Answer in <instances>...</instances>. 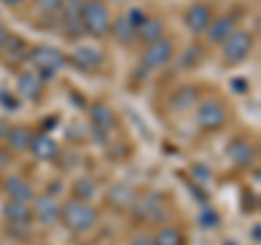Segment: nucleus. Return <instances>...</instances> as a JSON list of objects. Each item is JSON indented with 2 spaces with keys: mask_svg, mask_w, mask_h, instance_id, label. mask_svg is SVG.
<instances>
[{
  "mask_svg": "<svg viewBox=\"0 0 261 245\" xmlns=\"http://www.w3.org/2000/svg\"><path fill=\"white\" fill-rule=\"evenodd\" d=\"M81 26L83 33L94 39H105L109 35L113 15L107 0H83L81 3Z\"/></svg>",
  "mask_w": 261,
  "mask_h": 245,
  "instance_id": "f257e3e1",
  "label": "nucleus"
},
{
  "mask_svg": "<svg viewBox=\"0 0 261 245\" xmlns=\"http://www.w3.org/2000/svg\"><path fill=\"white\" fill-rule=\"evenodd\" d=\"M59 222L70 232H89L98 224V210L87 202L68 198L59 208Z\"/></svg>",
  "mask_w": 261,
  "mask_h": 245,
  "instance_id": "f03ea898",
  "label": "nucleus"
},
{
  "mask_svg": "<svg viewBox=\"0 0 261 245\" xmlns=\"http://www.w3.org/2000/svg\"><path fill=\"white\" fill-rule=\"evenodd\" d=\"M255 48V35L246 28H238L220 44V61L224 68H238L250 56Z\"/></svg>",
  "mask_w": 261,
  "mask_h": 245,
  "instance_id": "7ed1b4c3",
  "label": "nucleus"
},
{
  "mask_svg": "<svg viewBox=\"0 0 261 245\" xmlns=\"http://www.w3.org/2000/svg\"><path fill=\"white\" fill-rule=\"evenodd\" d=\"M29 63L44 80L53 78L61 68L68 65V54L55 46H33L29 52Z\"/></svg>",
  "mask_w": 261,
  "mask_h": 245,
  "instance_id": "20e7f679",
  "label": "nucleus"
},
{
  "mask_svg": "<svg viewBox=\"0 0 261 245\" xmlns=\"http://www.w3.org/2000/svg\"><path fill=\"white\" fill-rule=\"evenodd\" d=\"M196 121L202 133H220L228 121V109L218 98H200L196 104Z\"/></svg>",
  "mask_w": 261,
  "mask_h": 245,
  "instance_id": "39448f33",
  "label": "nucleus"
},
{
  "mask_svg": "<svg viewBox=\"0 0 261 245\" xmlns=\"http://www.w3.org/2000/svg\"><path fill=\"white\" fill-rule=\"evenodd\" d=\"M174 56H176L174 42L170 37H161L144 48L140 54V63L144 70H159L166 68L170 61H174Z\"/></svg>",
  "mask_w": 261,
  "mask_h": 245,
  "instance_id": "423d86ee",
  "label": "nucleus"
},
{
  "mask_svg": "<svg viewBox=\"0 0 261 245\" xmlns=\"http://www.w3.org/2000/svg\"><path fill=\"white\" fill-rule=\"evenodd\" d=\"M240 20H242V9H228L224 13H216L205 33L207 42L211 46H220L231 33L240 28Z\"/></svg>",
  "mask_w": 261,
  "mask_h": 245,
  "instance_id": "0eeeda50",
  "label": "nucleus"
},
{
  "mask_svg": "<svg viewBox=\"0 0 261 245\" xmlns=\"http://www.w3.org/2000/svg\"><path fill=\"white\" fill-rule=\"evenodd\" d=\"M214 15H216V11L209 3H205V0H194L192 5L185 7L183 24L192 35H205L211 20H214Z\"/></svg>",
  "mask_w": 261,
  "mask_h": 245,
  "instance_id": "6e6552de",
  "label": "nucleus"
},
{
  "mask_svg": "<svg viewBox=\"0 0 261 245\" xmlns=\"http://www.w3.org/2000/svg\"><path fill=\"white\" fill-rule=\"evenodd\" d=\"M59 208H61V204L57 202L55 195H48V193L35 195L31 202L33 219L42 222L44 226H53V224L59 222Z\"/></svg>",
  "mask_w": 261,
  "mask_h": 245,
  "instance_id": "1a4fd4ad",
  "label": "nucleus"
},
{
  "mask_svg": "<svg viewBox=\"0 0 261 245\" xmlns=\"http://www.w3.org/2000/svg\"><path fill=\"white\" fill-rule=\"evenodd\" d=\"M81 3L83 0H65L63 3V9H61V28L65 33V37L68 39H81V35H85L83 33V26H81Z\"/></svg>",
  "mask_w": 261,
  "mask_h": 245,
  "instance_id": "9d476101",
  "label": "nucleus"
},
{
  "mask_svg": "<svg viewBox=\"0 0 261 245\" xmlns=\"http://www.w3.org/2000/svg\"><path fill=\"white\" fill-rule=\"evenodd\" d=\"M255 157H257L255 145H252L248 139H244V137L233 139V141L226 145V159L231 161L235 167H242V169L250 167L252 163H255Z\"/></svg>",
  "mask_w": 261,
  "mask_h": 245,
  "instance_id": "9b49d317",
  "label": "nucleus"
},
{
  "mask_svg": "<svg viewBox=\"0 0 261 245\" xmlns=\"http://www.w3.org/2000/svg\"><path fill=\"white\" fill-rule=\"evenodd\" d=\"M44 85H46V80L39 76L37 72L24 70V72H20L15 89H18V94L27 102H37L39 98H42V94H44Z\"/></svg>",
  "mask_w": 261,
  "mask_h": 245,
  "instance_id": "f8f14e48",
  "label": "nucleus"
},
{
  "mask_svg": "<svg viewBox=\"0 0 261 245\" xmlns=\"http://www.w3.org/2000/svg\"><path fill=\"white\" fill-rule=\"evenodd\" d=\"M33 135H35V130H33L31 126H27V124H13L5 133L3 143H5V148L9 150V152L20 154V152H27L29 150Z\"/></svg>",
  "mask_w": 261,
  "mask_h": 245,
  "instance_id": "ddd939ff",
  "label": "nucleus"
},
{
  "mask_svg": "<svg viewBox=\"0 0 261 245\" xmlns=\"http://www.w3.org/2000/svg\"><path fill=\"white\" fill-rule=\"evenodd\" d=\"M3 189H5V193H7V198L9 200L27 202V204H31L33 198L37 195L35 189H33V185L24 176H18V174H13V176L7 178V180H3Z\"/></svg>",
  "mask_w": 261,
  "mask_h": 245,
  "instance_id": "4468645a",
  "label": "nucleus"
},
{
  "mask_svg": "<svg viewBox=\"0 0 261 245\" xmlns=\"http://www.w3.org/2000/svg\"><path fill=\"white\" fill-rule=\"evenodd\" d=\"M137 198L135 189L126 182H116L111 185L107 193H105V200H107L109 206H113L116 210H128L130 206H133V202Z\"/></svg>",
  "mask_w": 261,
  "mask_h": 245,
  "instance_id": "2eb2a0df",
  "label": "nucleus"
},
{
  "mask_svg": "<svg viewBox=\"0 0 261 245\" xmlns=\"http://www.w3.org/2000/svg\"><path fill=\"white\" fill-rule=\"evenodd\" d=\"M29 152L35 157L37 161H55L57 157H59V145H57V141L46 135V133H35L31 139V145H29Z\"/></svg>",
  "mask_w": 261,
  "mask_h": 245,
  "instance_id": "dca6fc26",
  "label": "nucleus"
},
{
  "mask_svg": "<svg viewBox=\"0 0 261 245\" xmlns=\"http://www.w3.org/2000/svg\"><path fill=\"white\" fill-rule=\"evenodd\" d=\"M105 56L100 50H96V48H87V46H81L76 48L74 52L68 56V63H72L74 68L83 70V72H94L102 65Z\"/></svg>",
  "mask_w": 261,
  "mask_h": 245,
  "instance_id": "f3484780",
  "label": "nucleus"
},
{
  "mask_svg": "<svg viewBox=\"0 0 261 245\" xmlns=\"http://www.w3.org/2000/svg\"><path fill=\"white\" fill-rule=\"evenodd\" d=\"M161 37H166V24H163V20L154 18V15H146L140 22V26H137V39L148 46Z\"/></svg>",
  "mask_w": 261,
  "mask_h": 245,
  "instance_id": "a211bd4d",
  "label": "nucleus"
},
{
  "mask_svg": "<svg viewBox=\"0 0 261 245\" xmlns=\"http://www.w3.org/2000/svg\"><path fill=\"white\" fill-rule=\"evenodd\" d=\"M89 119H92V126L96 130H102V133H111L118 124V117H116V113H113V109L107 107V104H102V102L92 104V109H89Z\"/></svg>",
  "mask_w": 261,
  "mask_h": 245,
  "instance_id": "6ab92c4d",
  "label": "nucleus"
},
{
  "mask_svg": "<svg viewBox=\"0 0 261 245\" xmlns=\"http://www.w3.org/2000/svg\"><path fill=\"white\" fill-rule=\"evenodd\" d=\"M198 102H200V91H198V87H194V85L178 87L172 94V98H170V107H172V111H176V113L190 111Z\"/></svg>",
  "mask_w": 261,
  "mask_h": 245,
  "instance_id": "aec40b11",
  "label": "nucleus"
},
{
  "mask_svg": "<svg viewBox=\"0 0 261 245\" xmlns=\"http://www.w3.org/2000/svg\"><path fill=\"white\" fill-rule=\"evenodd\" d=\"M109 35L116 39L120 46H128L137 39V28H135V24L128 20V15H120V18H116L111 22Z\"/></svg>",
  "mask_w": 261,
  "mask_h": 245,
  "instance_id": "412c9836",
  "label": "nucleus"
},
{
  "mask_svg": "<svg viewBox=\"0 0 261 245\" xmlns=\"http://www.w3.org/2000/svg\"><path fill=\"white\" fill-rule=\"evenodd\" d=\"M3 215L9 224H31L33 222V210H31V204L27 202L7 200L3 206Z\"/></svg>",
  "mask_w": 261,
  "mask_h": 245,
  "instance_id": "4be33fe9",
  "label": "nucleus"
},
{
  "mask_svg": "<svg viewBox=\"0 0 261 245\" xmlns=\"http://www.w3.org/2000/svg\"><path fill=\"white\" fill-rule=\"evenodd\" d=\"M3 52H7V61L13 63V65H20L24 61H29V52H31V46L24 42L20 35H11L7 46L3 48Z\"/></svg>",
  "mask_w": 261,
  "mask_h": 245,
  "instance_id": "5701e85b",
  "label": "nucleus"
},
{
  "mask_svg": "<svg viewBox=\"0 0 261 245\" xmlns=\"http://www.w3.org/2000/svg\"><path fill=\"white\" fill-rule=\"evenodd\" d=\"M98 195V185L92 176H79L74 182H72V195L70 198H76L81 202H92Z\"/></svg>",
  "mask_w": 261,
  "mask_h": 245,
  "instance_id": "b1692460",
  "label": "nucleus"
},
{
  "mask_svg": "<svg viewBox=\"0 0 261 245\" xmlns=\"http://www.w3.org/2000/svg\"><path fill=\"white\" fill-rule=\"evenodd\" d=\"M152 241H154V245H183L185 236H183L178 226H166L163 224L159 230L152 234Z\"/></svg>",
  "mask_w": 261,
  "mask_h": 245,
  "instance_id": "393cba45",
  "label": "nucleus"
},
{
  "mask_svg": "<svg viewBox=\"0 0 261 245\" xmlns=\"http://www.w3.org/2000/svg\"><path fill=\"white\" fill-rule=\"evenodd\" d=\"M202 59V48L200 46H190L185 52L178 56V70H190Z\"/></svg>",
  "mask_w": 261,
  "mask_h": 245,
  "instance_id": "a878e982",
  "label": "nucleus"
},
{
  "mask_svg": "<svg viewBox=\"0 0 261 245\" xmlns=\"http://www.w3.org/2000/svg\"><path fill=\"white\" fill-rule=\"evenodd\" d=\"M198 224H200V228H205V230H214L220 224V215L214 208H202L198 213Z\"/></svg>",
  "mask_w": 261,
  "mask_h": 245,
  "instance_id": "bb28decb",
  "label": "nucleus"
},
{
  "mask_svg": "<svg viewBox=\"0 0 261 245\" xmlns=\"http://www.w3.org/2000/svg\"><path fill=\"white\" fill-rule=\"evenodd\" d=\"M33 3H35V7L39 11L55 15V13H61L65 0H33Z\"/></svg>",
  "mask_w": 261,
  "mask_h": 245,
  "instance_id": "cd10ccee",
  "label": "nucleus"
},
{
  "mask_svg": "<svg viewBox=\"0 0 261 245\" xmlns=\"http://www.w3.org/2000/svg\"><path fill=\"white\" fill-rule=\"evenodd\" d=\"M130 245H154L152 234H148V232H137V234H133V239H130Z\"/></svg>",
  "mask_w": 261,
  "mask_h": 245,
  "instance_id": "c85d7f7f",
  "label": "nucleus"
},
{
  "mask_svg": "<svg viewBox=\"0 0 261 245\" xmlns=\"http://www.w3.org/2000/svg\"><path fill=\"white\" fill-rule=\"evenodd\" d=\"M9 37H11V33H9V28L5 26L3 22H0V52H3V48L7 46V42H9Z\"/></svg>",
  "mask_w": 261,
  "mask_h": 245,
  "instance_id": "c756f323",
  "label": "nucleus"
},
{
  "mask_svg": "<svg viewBox=\"0 0 261 245\" xmlns=\"http://www.w3.org/2000/svg\"><path fill=\"white\" fill-rule=\"evenodd\" d=\"M9 163H11V152L3 145V148H0V169H5Z\"/></svg>",
  "mask_w": 261,
  "mask_h": 245,
  "instance_id": "7c9ffc66",
  "label": "nucleus"
},
{
  "mask_svg": "<svg viewBox=\"0 0 261 245\" xmlns=\"http://www.w3.org/2000/svg\"><path fill=\"white\" fill-rule=\"evenodd\" d=\"M5 7H9V9H18V7H22L27 0H0Z\"/></svg>",
  "mask_w": 261,
  "mask_h": 245,
  "instance_id": "2f4dec72",
  "label": "nucleus"
},
{
  "mask_svg": "<svg viewBox=\"0 0 261 245\" xmlns=\"http://www.w3.org/2000/svg\"><path fill=\"white\" fill-rule=\"evenodd\" d=\"M0 189H3V176H0Z\"/></svg>",
  "mask_w": 261,
  "mask_h": 245,
  "instance_id": "473e14b6",
  "label": "nucleus"
}]
</instances>
